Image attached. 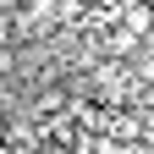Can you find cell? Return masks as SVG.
<instances>
[{
    "mask_svg": "<svg viewBox=\"0 0 154 154\" xmlns=\"http://www.w3.org/2000/svg\"><path fill=\"white\" fill-rule=\"evenodd\" d=\"M127 22H132V33H143L149 28V6H127Z\"/></svg>",
    "mask_w": 154,
    "mask_h": 154,
    "instance_id": "6da1fadb",
    "label": "cell"
},
{
    "mask_svg": "<svg viewBox=\"0 0 154 154\" xmlns=\"http://www.w3.org/2000/svg\"><path fill=\"white\" fill-rule=\"evenodd\" d=\"M0 44H6V22H0Z\"/></svg>",
    "mask_w": 154,
    "mask_h": 154,
    "instance_id": "7a4b0ae2",
    "label": "cell"
}]
</instances>
